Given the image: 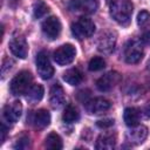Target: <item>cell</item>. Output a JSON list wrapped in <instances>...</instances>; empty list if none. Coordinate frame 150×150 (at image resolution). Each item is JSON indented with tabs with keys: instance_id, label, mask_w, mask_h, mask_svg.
<instances>
[{
	"instance_id": "4",
	"label": "cell",
	"mask_w": 150,
	"mask_h": 150,
	"mask_svg": "<svg viewBox=\"0 0 150 150\" xmlns=\"http://www.w3.org/2000/svg\"><path fill=\"white\" fill-rule=\"evenodd\" d=\"M144 55V49L138 40H130L124 47V60L127 63L135 64L138 63Z\"/></svg>"
},
{
	"instance_id": "6",
	"label": "cell",
	"mask_w": 150,
	"mask_h": 150,
	"mask_svg": "<svg viewBox=\"0 0 150 150\" xmlns=\"http://www.w3.org/2000/svg\"><path fill=\"white\" fill-rule=\"evenodd\" d=\"M35 63H36L38 74L40 75L41 79L48 80L54 75V68H53V66H52V63L49 61V57H48L46 52L41 50V52L38 53Z\"/></svg>"
},
{
	"instance_id": "25",
	"label": "cell",
	"mask_w": 150,
	"mask_h": 150,
	"mask_svg": "<svg viewBox=\"0 0 150 150\" xmlns=\"http://www.w3.org/2000/svg\"><path fill=\"white\" fill-rule=\"evenodd\" d=\"M137 25L141 28H145L150 25V13L146 11H141L137 15Z\"/></svg>"
},
{
	"instance_id": "24",
	"label": "cell",
	"mask_w": 150,
	"mask_h": 150,
	"mask_svg": "<svg viewBox=\"0 0 150 150\" xmlns=\"http://www.w3.org/2000/svg\"><path fill=\"white\" fill-rule=\"evenodd\" d=\"M105 67V61L100 57V56H95L93 57L90 61H89V64H88V68L89 70L91 71H97V70H101Z\"/></svg>"
},
{
	"instance_id": "9",
	"label": "cell",
	"mask_w": 150,
	"mask_h": 150,
	"mask_svg": "<svg viewBox=\"0 0 150 150\" xmlns=\"http://www.w3.org/2000/svg\"><path fill=\"white\" fill-rule=\"evenodd\" d=\"M98 7V0H69L68 8L73 12H82L86 14L94 13Z\"/></svg>"
},
{
	"instance_id": "2",
	"label": "cell",
	"mask_w": 150,
	"mask_h": 150,
	"mask_svg": "<svg viewBox=\"0 0 150 150\" xmlns=\"http://www.w3.org/2000/svg\"><path fill=\"white\" fill-rule=\"evenodd\" d=\"M32 81H33L32 74L28 70H22L12 79L9 84V90L14 96L23 95L32 87Z\"/></svg>"
},
{
	"instance_id": "20",
	"label": "cell",
	"mask_w": 150,
	"mask_h": 150,
	"mask_svg": "<svg viewBox=\"0 0 150 150\" xmlns=\"http://www.w3.org/2000/svg\"><path fill=\"white\" fill-rule=\"evenodd\" d=\"M139 117H141V112L137 108H134V107H129L124 110V114H123V120L125 122V124L128 127H135L138 124L139 122Z\"/></svg>"
},
{
	"instance_id": "8",
	"label": "cell",
	"mask_w": 150,
	"mask_h": 150,
	"mask_svg": "<svg viewBox=\"0 0 150 150\" xmlns=\"http://www.w3.org/2000/svg\"><path fill=\"white\" fill-rule=\"evenodd\" d=\"M110 107H111V103L103 97H95V98L88 100L84 103L86 111L90 115H98V114L105 112L110 109Z\"/></svg>"
},
{
	"instance_id": "3",
	"label": "cell",
	"mask_w": 150,
	"mask_h": 150,
	"mask_svg": "<svg viewBox=\"0 0 150 150\" xmlns=\"http://www.w3.org/2000/svg\"><path fill=\"white\" fill-rule=\"evenodd\" d=\"M95 32V23L86 16L79 18L71 25V33L77 39H86L90 38Z\"/></svg>"
},
{
	"instance_id": "5",
	"label": "cell",
	"mask_w": 150,
	"mask_h": 150,
	"mask_svg": "<svg viewBox=\"0 0 150 150\" xmlns=\"http://www.w3.org/2000/svg\"><path fill=\"white\" fill-rule=\"evenodd\" d=\"M75 55H76V49L73 45L70 43H66V45H62L60 46L53 54V57H54V61L60 64V66H66V64H69L74 61L75 59Z\"/></svg>"
},
{
	"instance_id": "19",
	"label": "cell",
	"mask_w": 150,
	"mask_h": 150,
	"mask_svg": "<svg viewBox=\"0 0 150 150\" xmlns=\"http://www.w3.org/2000/svg\"><path fill=\"white\" fill-rule=\"evenodd\" d=\"M43 94H45V90L41 84H32V87L26 93V98L30 104H35L41 101V98L43 97Z\"/></svg>"
},
{
	"instance_id": "30",
	"label": "cell",
	"mask_w": 150,
	"mask_h": 150,
	"mask_svg": "<svg viewBox=\"0 0 150 150\" xmlns=\"http://www.w3.org/2000/svg\"><path fill=\"white\" fill-rule=\"evenodd\" d=\"M5 137H6V127H5V124L2 123L1 124V144L4 143V141H5Z\"/></svg>"
},
{
	"instance_id": "26",
	"label": "cell",
	"mask_w": 150,
	"mask_h": 150,
	"mask_svg": "<svg viewBox=\"0 0 150 150\" xmlns=\"http://www.w3.org/2000/svg\"><path fill=\"white\" fill-rule=\"evenodd\" d=\"M30 142H29V137L28 136H21L20 138H18L16 143L14 144V148L15 149H27L29 146Z\"/></svg>"
},
{
	"instance_id": "29",
	"label": "cell",
	"mask_w": 150,
	"mask_h": 150,
	"mask_svg": "<svg viewBox=\"0 0 150 150\" xmlns=\"http://www.w3.org/2000/svg\"><path fill=\"white\" fill-rule=\"evenodd\" d=\"M142 42L150 46V30L149 32H145L143 35H142Z\"/></svg>"
},
{
	"instance_id": "16",
	"label": "cell",
	"mask_w": 150,
	"mask_h": 150,
	"mask_svg": "<svg viewBox=\"0 0 150 150\" xmlns=\"http://www.w3.org/2000/svg\"><path fill=\"white\" fill-rule=\"evenodd\" d=\"M49 102H50V105H52L53 108H60L61 105L64 104V102H66L64 90H63V88H62L59 83H55V84L50 88Z\"/></svg>"
},
{
	"instance_id": "13",
	"label": "cell",
	"mask_w": 150,
	"mask_h": 150,
	"mask_svg": "<svg viewBox=\"0 0 150 150\" xmlns=\"http://www.w3.org/2000/svg\"><path fill=\"white\" fill-rule=\"evenodd\" d=\"M115 45H116V35H115V33H112V32H105L98 39L97 49L101 53L109 54V53H111L114 50Z\"/></svg>"
},
{
	"instance_id": "31",
	"label": "cell",
	"mask_w": 150,
	"mask_h": 150,
	"mask_svg": "<svg viewBox=\"0 0 150 150\" xmlns=\"http://www.w3.org/2000/svg\"><path fill=\"white\" fill-rule=\"evenodd\" d=\"M144 115L146 117H150V105H148L145 109H144Z\"/></svg>"
},
{
	"instance_id": "21",
	"label": "cell",
	"mask_w": 150,
	"mask_h": 150,
	"mask_svg": "<svg viewBox=\"0 0 150 150\" xmlns=\"http://www.w3.org/2000/svg\"><path fill=\"white\" fill-rule=\"evenodd\" d=\"M45 146L50 150H60L63 146L62 139L56 132H50L45 139Z\"/></svg>"
},
{
	"instance_id": "12",
	"label": "cell",
	"mask_w": 150,
	"mask_h": 150,
	"mask_svg": "<svg viewBox=\"0 0 150 150\" xmlns=\"http://www.w3.org/2000/svg\"><path fill=\"white\" fill-rule=\"evenodd\" d=\"M146 136H148V128L137 124L135 127H131V129L127 132L125 139L132 145H138L144 142Z\"/></svg>"
},
{
	"instance_id": "15",
	"label": "cell",
	"mask_w": 150,
	"mask_h": 150,
	"mask_svg": "<svg viewBox=\"0 0 150 150\" xmlns=\"http://www.w3.org/2000/svg\"><path fill=\"white\" fill-rule=\"evenodd\" d=\"M30 122L35 129H38V130L45 129L50 123V114L46 109H39V110L34 111V114L32 115Z\"/></svg>"
},
{
	"instance_id": "7",
	"label": "cell",
	"mask_w": 150,
	"mask_h": 150,
	"mask_svg": "<svg viewBox=\"0 0 150 150\" xmlns=\"http://www.w3.org/2000/svg\"><path fill=\"white\" fill-rule=\"evenodd\" d=\"M41 28H42V33L45 34V36L47 39L55 40L56 38H59V35L61 33V22H60L59 18L49 16L42 22Z\"/></svg>"
},
{
	"instance_id": "27",
	"label": "cell",
	"mask_w": 150,
	"mask_h": 150,
	"mask_svg": "<svg viewBox=\"0 0 150 150\" xmlns=\"http://www.w3.org/2000/svg\"><path fill=\"white\" fill-rule=\"evenodd\" d=\"M112 124H114V120H111V118H104V120H100L96 122V125L102 128V129L110 128Z\"/></svg>"
},
{
	"instance_id": "23",
	"label": "cell",
	"mask_w": 150,
	"mask_h": 150,
	"mask_svg": "<svg viewBox=\"0 0 150 150\" xmlns=\"http://www.w3.org/2000/svg\"><path fill=\"white\" fill-rule=\"evenodd\" d=\"M47 12H48V6H47L42 0H36V1L34 2V6H33V14H34V18H35V19L42 18Z\"/></svg>"
},
{
	"instance_id": "28",
	"label": "cell",
	"mask_w": 150,
	"mask_h": 150,
	"mask_svg": "<svg viewBox=\"0 0 150 150\" xmlns=\"http://www.w3.org/2000/svg\"><path fill=\"white\" fill-rule=\"evenodd\" d=\"M11 64H13V62L9 60V59H5L4 60V62H2V66H1V73H2V75L5 76L6 75V73H7V69L9 70L11 69Z\"/></svg>"
},
{
	"instance_id": "14",
	"label": "cell",
	"mask_w": 150,
	"mask_h": 150,
	"mask_svg": "<svg viewBox=\"0 0 150 150\" xmlns=\"http://www.w3.org/2000/svg\"><path fill=\"white\" fill-rule=\"evenodd\" d=\"M21 112H22V104H21V102L20 101H14L13 103L5 105L2 115H4V118L8 123H15L20 118Z\"/></svg>"
},
{
	"instance_id": "11",
	"label": "cell",
	"mask_w": 150,
	"mask_h": 150,
	"mask_svg": "<svg viewBox=\"0 0 150 150\" xmlns=\"http://www.w3.org/2000/svg\"><path fill=\"white\" fill-rule=\"evenodd\" d=\"M8 46H9V49L13 55H15L19 59H26L27 53H28V43L23 36H21V35L14 36L9 41Z\"/></svg>"
},
{
	"instance_id": "22",
	"label": "cell",
	"mask_w": 150,
	"mask_h": 150,
	"mask_svg": "<svg viewBox=\"0 0 150 150\" xmlns=\"http://www.w3.org/2000/svg\"><path fill=\"white\" fill-rule=\"evenodd\" d=\"M79 118H80V114H79L77 109L70 104L67 105L62 114V120L66 123H74L76 121H79Z\"/></svg>"
},
{
	"instance_id": "18",
	"label": "cell",
	"mask_w": 150,
	"mask_h": 150,
	"mask_svg": "<svg viewBox=\"0 0 150 150\" xmlns=\"http://www.w3.org/2000/svg\"><path fill=\"white\" fill-rule=\"evenodd\" d=\"M63 80L70 86H77L83 81V74L77 68H70L63 73Z\"/></svg>"
},
{
	"instance_id": "1",
	"label": "cell",
	"mask_w": 150,
	"mask_h": 150,
	"mask_svg": "<svg viewBox=\"0 0 150 150\" xmlns=\"http://www.w3.org/2000/svg\"><path fill=\"white\" fill-rule=\"evenodd\" d=\"M110 16L121 26H128L131 21V0H107Z\"/></svg>"
},
{
	"instance_id": "17",
	"label": "cell",
	"mask_w": 150,
	"mask_h": 150,
	"mask_svg": "<svg viewBox=\"0 0 150 150\" xmlns=\"http://www.w3.org/2000/svg\"><path fill=\"white\" fill-rule=\"evenodd\" d=\"M116 144V136L112 134H102L98 136L95 148L98 150H110Z\"/></svg>"
},
{
	"instance_id": "10",
	"label": "cell",
	"mask_w": 150,
	"mask_h": 150,
	"mask_svg": "<svg viewBox=\"0 0 150 150\" xmlns=\"http://www.w3.org/2000/svg\"><path fill=\"white\" fill-rule=\"evenodd\" d=\"M120 80L121 75L117 71H109L96 81V87L100 91H109L120 82Z\"/></svg>"
}]
</instances>
